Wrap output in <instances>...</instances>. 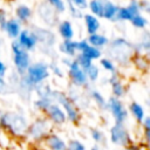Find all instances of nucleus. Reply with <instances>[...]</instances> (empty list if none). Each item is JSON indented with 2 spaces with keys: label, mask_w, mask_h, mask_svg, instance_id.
Segmentation results:
<instances>
[{
  "label": "nucleus",
  "mask_w": 150,
  "mask_h": 150,
  "mask_svg": "<svg viewBox=\"0 0 150 150\" xmlns=\"http://www.w3.org/2000/svg\"><path fill=\"white\" fill-rule=\"evenodd\" d=\"M100 64L102 66V68L110 73V74H114V73H117L116 70V64L115 62L111 60V59H108V57H103V59H100Z\"/></svg>",
  "instance_id": "obj_28"
},
{
  "label": "nucleus",
  "mask_w": 150,
  "mask_h": 150,
  "mask_svg": "<svg viewBox=\"0 0 150 150\" xmlns=\"http://www.w3.org/2000/svg\"><path fill=\"white\" fill-rule=\"evenodd\" d=\"M12 53H13V63L15 66L16 73L22 75L26 73L27 68L30 64V56L27 50H25L18 41L12 42Z\"/></svg>",
  "instance_id": "obj_6"
},
{
  "label": "nucleus",
  "mask_w": 150,
  "mask_h": 150,
  "mask_svg": "<svg viewBox=\"0 0 150 150\" xmlns=\"http://www.w3.org/2000/svg\"><path fill=\"white\" fill-rule=\"evenodd\" d=\"M60 50L68 55V56H75L77 53V47H76V42L73 40H64L61 45H60Z\"/></svg>",
  "instance_id": "obj_19"
},
{
  "label": "nucleus",
  "mask_w": 150,
  "mask_h": 150,
  "mask_svg": "<svg viewBox=\"0 0 150 150\" xmlns=\"http://www.w3.org/2000/svg\"><path fill=\"white\" fill-rule=\"evenodd\" d=\"M28 127V120L20 112L2 111L0 114V128L15 137L25 136Z\"/></svg>",
  "instance_id": "obj_1"
},
{
  "label": "nucleus",
  "mask_w": 150,
  "mask_h": 150,
  "mask_svg": "<svg viewBox=\"0 0 150 150\" xmlns=\"http://www.w3.org/2000/svg\"><path fill=\"white\" fill-rule=\"evenodd\" d=\"M16 14H18V16H19L20 20L25 21V20H27V19L29 18V15H30V9H29L28 7H26V6H21V7H19V8L16 9Z\"/></svg>",
  "instance_id": "obj_33"
},
{
  "label": "nucleus",
  "mask_w": 150,
  "mask_h": 150,
  "mask_svg": "<svg viewBox=\"0 0 150 150\" xmlns=\"http://www.w3.org/2000/svg\"><path fill=\"white\" fill-rule=\"evenodd\" d=\"M117 12V8L110 4V2H107L104 5H102V16L105 18V19H112L115 16Z\"/></svg>",
  "instance_id": "obj_26"
},
{
  "label": "nucleus",
  "mask_w": 150,
  "mask_h": 150,
  "mask_svg": "<svg viewBox=\"0 0 150 150\" xmlns=\"http://www.w3.org/2000/svg\"><path fill=\"white\" fill-rule=\"evenodd\" d=\"M128 112L134 117V120H135L138 124H141L142 121L144 120V117L146 116V115H145L144 107H143L141 103L136 102V101H132V102L129 103V105H128Z\"/></svg>",
  "instance_id": "obj_14"
},
{
  "label": "nucleus",
  "mask_w": 150,
  "mask_h": 150,
  "mask_svg": "<svg viewBox=\"0 0 150 150\" xmlns=\"http://www.w3.org/2000/svg\"><path fill=\"white\" fill-rule=\"evenodd\" d=\"M109 138H110V142L114 145L121 146V148H127L128 145H130L132 143L131 135L128 131V129L124 127V124L115 123L110 128Z\"/></svg>",
  "instance_id": "obj_7"
},
{
  "label": "nucleus",
  "mask_w": 150,
  "mask_h": 150,
  "mask_svg": "<svg viewBox=\"0 0 150 150\" xmlns=\"http://www.w3.org/2000/svg\"><path fill=\"white\" fill-rule=\"evenodd\" d=\"M131 22H132V25H134L135 27H137V28H143V27H145L146 23H148V21H146L143 16H141V15H138V14L135 15V16H132Z\"/></svg>",
  "instance_id": "obj_34"
},
{
  "label": "nucleus",
  "mask_w": 150,
  "mask_h": 150,
  "mask_svg": "<svg viewBox=\"0 0 150 150\" xmlns=\"http://www.w3.org/2000/svg\"><path fill=\"white\" fill-rule=\"evenodd\" d=\"M142 129H143V138H144V143L146 144V146L149 145L150 142V117L145 116L144 120L141 123Z\"/></svg>",
  "instance_id": "obj_27"
},
{
  "label": "nucleus",
  "mask_w": 150,
  "mask_h": 150,
  "mask_svg": "<svg viewBox=\"0 0 150 150\" xmlns=\"http://www.w3.org/2000/svg\"><path fill=\"white\" fill-rule=\"evenodd\" d=\"M84 20H86L87 30H88L89 35L97 33V30H98V28H100V22H98V20H97L94 15H86V16H84Z\"/></svg>",
  "instance_id": "obj_24"
},
{
  "label": "nucleus",
  "mask_w": 150,
  "mask_h": 150,
  "mask_svg": "<svg viewBox=\"0 0 150 150\" xmlns=\"http://www.w3.org/2000/svg\"><path fill=\"white\" fill-rule=\"evenodd\" d=\"M73 1H74V4H75L76 6H79L80 8L87 7V1H86V0H73Z\"/></svg>",
  "instance_id": "obj_41"
},
{
  "label": "nucleus",
  "mask_w": 150,
  "mask_h": 150,
  "mask_svg": "<svg viewBox=\"0 0 150 150\" xmlns=\"http://www.w3.org/2000/svg\"><path fill=\"white\" fill-rule=\"evenodd\" d=\"M75 61L77 62V64L80 66V68H82L84 71L89 68V66L93 63V61L90 60V59H88L87 56H84L83 54H81V53H79V54H76L75 55Z\"/></svg>",
  "instance_id": "obj_29"
},
{
  "label": "nucleus",
  "mask_w": 150,
  "mask_h": 150,
  "mask_svg": "<svg viewBox=\"0 0 150 150\" xmlns=\"http://www.w3.org/2000/svg\"><path fill=\"white\" fill-rule=\"evenodd\" d=\"M49 2L57 9V11H63L64 9V6H63V2L61 0H49Z\"/></svg>",
  "instance_id": "obj_38"
},
{
  "label": "nucleus",
  "mask_w": 150,
  "mask_h": 150,
  "mask_svg": "<svg viewBox=\"0 0 150 150\" xmlns=\"http://www.w3.org/2000/svg\"><path fill=\"white\" fill-rule=\"evenodd\" d=\"M108 82L111 87V96L117 97V98H122L125 96L127 94V86L122 82L121 76L117 73H114L110 75V77L108 79Z\"/></svg>",
  "instance_id": "obj_11"
},
{
  "label": "nucleus",
  "mask_w": 150,
  "mask_h": 150,
  "mask_svg": "<svg viewBox=\"0 0 150 150\" xmlns=\"http://www.w3.org/2000/svg\"><path fill=\"white\" fill-rule=\"evenodd\" d=\"M90 137L95 143H102L104 141V134L100 129H96V128H93L90 130Z\"/></svg>",
  "instance_id": "obj_32"
},
{
  "label": "nucleus",
  "mask_w": 150,
  "mask_h": 150,
  "mask_svg": "<svg viewBox=\"0 0 150 150\" xmlns=\"http://www.w3.org/2000/svg\"><path fill=\"white\" fill-rule=\"evenodd\" d=\"M90 9L94 14H96L98 16H102V5L98 1H96V0L91 1L90 2Z\"/></svg>",
  "instance_id": "obj_35"
},
{
  "label": "nucleus",
  "mask_w": 150,
  "mask_h": 150,
  "mask_svg": "<svg viewBox=\"0 0 150 150\" xmlns=\"http://www.w3.org/2000/svg\"><path fill=\"white\" fill-rule=\"evenodd\" d=\"M49 71H50V74L53 73V74H55L59 77H63V71H62V69L57 64H50L49 66Z\"/></svg>",
  "instance_id": "obj_36"
},
{
  "label": "nucleus",
  "mask_w": 150,
  "mask_h": 150,
  "mask_svg": "<svg viewBox=\"0 0 150 150\" xmlns=\"http://www.w3.org/2000/svg\"><path fill=\"white\" fill-rule=\"evenodd\" d=\"M137 14H138V7L135 4H132L129 8H121L118 11L117 18L121 20H131L132 16H135Z\"/></svg>",
  "instance_id": "obj_18"
},
{
  "label": "nucleus",
  "mask_w": 150,
  "mask_h": 150,
  "mask_svg": "<svg viewBox=\"0 0 150 150\" xmlns=\"http://www.w3.org/2000/svg\"><path fill=\"white\" fill-rule=\"evenodd\" d=\"M48 150H67V142L55 132H49L43 139Z\"/></svg>",
  "instance_id": "obj_12"
},
{
  "label": "nucleus",
  "mask_w": 150,
  "mask_h": 150,
  "mask_svg": "<svg viewBox=\"0 0 150 150\" xmlns=\"http://www.w3.org/2000/svg\"><path fill=\"white\" fill-rule=\"evenodd\" d=\"M68 77L74 87H88L89 84L86 71L80 68L75 59H73L70 64L68 66Z\"/></svg>",
  "instance_id": "obj_9"
},
{
  "label": "nucleus",
  "mask_w": 150,
  "mask_h": 150,
  "mask_svg": "<svg viewBox=\"0 0 150 150\" xmlns=\"http://www.w3.org/2000/svg\"><path fill=\"white\" fill-rule=\"evenodd\" d=\"M131 61L134 62L135 67L141 71H146L149 69V60H148L146 55L136 54L134 57H131Z\"/></svg>",
  "instance_id": "obj_21"
},
{
  "label": "nucleus",
  "mask_w": 150,
  "mask_h": 150,
  "mask_svg": "<svg viewBox=\"0 0 150 150\" xmlns=\"http://www.w3.org/2000/svg\"><path fill=\"white\" fill-rule=\"evenodd\" d=\"M4 29L7 32L8 36L9 38H18V35L20 34V23L16 21V20H9V21H6L5 22V26H4Z\"/></svg>",
  "instance_id": "obj_16"
},
{
  "label": "nucleus",
  "mask_w": 150,
  "mask_h": 150,
  "mask_svg": "<svg viewBox=\"0 0 150 150\" xmlns=\"http://www.w3.org/2000/svg\"><path fill=\"white\" fill-rule=\"evenodd\" d=\"M45 115L52 125L60 127L67 122V117L63 109L57 103H54V102L50 103V105L47 108V110L45 111Z\"/></svg>",
  "instance_id": "obj_10"
},
{
  "label": "nucleus",
  "mask_w": 150,
  "mask_h": 150,
  "mask_svg": "<svg viewBox=\"0 0 150 150\" xmlns=\"http://www.w3.org/2000/svg\"><path fill=\"white\" fill-rule=\"evenodd\" d=\"M18 42L25 50L28 52V50H32L35 48L38 40H36L34 33L28 32V30H21L20 34L18 35Z\"/></svg>",
  "instance_id": "obj_13"
},
{
  "label": "nucleus",
  "mask_w": 150,
  "mask_h": 150,
  "mask_svg": "<svg viewBox=\"0 0 150 150\" xmlns=\"http://www.w3.org/2000/svg\"><path fill=\"white\" fill-rule=\"evenodd\" d=\"M71 60H73V59H63V60H62V62H63V63H64V64H66V66L68 67V66L70 64Z\"/></svg>",
  "instance_id": "obj_42"
},
{
  "label": "nucleus",
  "mask_w": 150,
  "mask_h": 150,
  "mask_svg": "<svg viewBox=\"0 0 150 150\" xmlns=\"http://www.w3.org/2000/svg\"><path fill=\"white\" fill-rule=\"evenodd\" d=\"M8 91V84L5 80V76L0 75V95H5Z\"/></svg>",
  "instance_id": "obj_37"
},
{
  "label": "nucleus",
  "mask_w": 150,
  "mask_h": 150,
  "mask_svg": "<svg viewBox=\"0 0 150 150\" xmlns=\"http://www.w3.org/2000/svg\"><path fill=\"white\" fill-rule=\"evenodd\" d=\"M87 41H88V43L90 45V46H93V47H96V48H102V47H104L109 41H108V39L104 36V35H101V34H97V33H95V34H90L89 35V38L87 39Z\"/></svg>",
  "instance_id": "obj_17"
},
{
  "label": "nucleus",
  "mask_w": 150,
  "mask_h": 150,
  "mask_svg": "<svg viewBox=\"0 0 150 150\" xmlns=\"http://www.w3.org/2000/svg\"><path fill=\"white\" fill-rule=\"evenodd\" d=\"M90 150H100V149H98L97 146H91V148H90Z\"/></svg>",
  "instance_id": "obj_43"
},
{
  "label": "nucleus",
  "mask_w": 150,
  "mask_h": 150,
  "mask_svg": "<svg viewBox=\"0 0 150 150\" xmlns=\"http://www.w3.org/2000/svg\"><path fill=\"white\" fill-rule=\"evenodd\" d=\"M59 32L63 40H71V38L74 36V30L69 21H63L59 27Z\"/></svg>",
  "instance_id": "obj_23"
},
{
  "label": "nucleus",
  "mask_w": 150,
  "mask_h": 150,
  "mask_svg": "<svg viewBox=\"0 0 150 150\" xmlns=\"http://www.w3.org/2000/svg\"><path fill=\"white\" fill-rule=\"evenodd\" d=\"M111 57L112 61L118 62L120 64H125L131 61L132 57V47L124 39H116L111 42Z\"/></svg>",
  "instance_id": "obj_4"
},
{
  "label": "nucleus",
  "mask_w": 150,
  "mask_h": 150,
  "mask_svg": "<svg viewBox=\"0 0 150 150\" xmlns=\"http://www.w3.org/2000/svg\"><path fill=\"white\" fill-rule=\"evenodd\" d=\"M107 110H109L115 123H118V124H124L129 115L128 109L123 104L122 100L114 96H110L107 100Z\"/></svg>",
  "instance_id": "obj_8"
},
{
  "label": "nucleus",
  "mask_w": 150,
  "mask_h": 150,
  "mask_svg": "<svg viewBox=\"0 0 150 150\" xmlns=\"http://www.w3.org/2000/svg\"><path fill=\"white\" fill-rule=\"evenodd\" d=\"M86 75H87V79L89 82H95L98 80L100 77V69L96 64H94V62L89 66V68L86 70Z\"/></svg>",
  "instance_id": "obj_25"
},
{
  "label": "nucleus",
  "mask_w": 150,
  "mask_h": 150,
  "mask_svg": "<svg viewBox=\"0 0 150 150\" xmlns=\"http://www.w3.org/2000/svg\"><path fill=\"white\" fill-rule=\"evenodd\" d=\"M53 91H54V89H53L50 86L46 84L45 82L38 84V86L34 88V93H36V95L39 96V98H48V100H50V101H52Z\"/></svg>",
  "instance_id": "obj_15"
},
{
  "label": "nucleus",
  "mask_w": 150,
  "mask_h": 150,
  "mask_svg": "<svg viewBox=\"0 0 150 150\" xmlns=\"http://www.w3.org/2000/svg\"><path fill=\"white\" fill-rule=\"evenodd\" d=\"M25 75H26V77L36 87L38 84L43 83V82L50 76L49 64L46 63V62H42V61L30 63L29 67L27 68Z\"/></svg>",
  "instance_id": "obj_5"
},
{
  "label": "nucleus",
  "mask_w": 150,
  "mask_h": 150,
  "mask_svg": "<svg viewBox=\"0 0 150 150\" xmlns=\"http://www.w3.org/2000/svg\"><path fill=\"white\" fill-rule=\"evenodd\" d=\"M6 73H7V66H6V64L1 61V59H0V75H1V76H5Z\"/></svg>",
  "instance_id": "obj_40"
},
{
  "label": "nucleus",
  "mask_w": 150,
  "mask_h": 150,
  "mask_svg": "<svg viewBox=\"0 0 150 150\" xmlns=\"http://www.w3.org/2000/svg\"><path fill=\"white\" fill-rule=\"evenodd\" d=\"M50 103H53V102L50 100H48V98H38V100L34 101L33 105H34V108L36 110H39V111H41V112L45 114V111L50 105Z\"/></svg>",
  "instance_id": "obj_30"
},
{
  "label": "nucleus",
  "mask_w": 150,
  "mask_h": 150,
  "mask_svg": "<svg viewBox=\"0 0 150 150\" xmlns=\"http://www.w3.org/2000/svg\"><path fill=\"white\" fill-rule=\"evenodd\" d=\"M67 150H87V148L80 139H70L67 142Z\"/></svg>",
  "instance_id": "obj_31"
},
{
  "label": "nucleus",
  "mask_w": 150,
  "mask_h": 150,
  "mask_svg": "<svg viewBox=\"0 0 150 150\" xmlns=\"http://www.w3.org/2000/svg\"><path fill=\"white\" fill-rule=\"evenodd\" d=\"M52 102L57 103L64 111L67 121L77 124L81 120V112L79 110V107L75 102H73L69 96L66 93L59 91V90H54L53 95H52Z\"/></svg>",
  "instance_id": "obj_2"
},
{
  "label": "nucleus",
  "mask_w": 150,
  "mask_h": 150,
  "mask_svg": "<svg viewBox=\"0 0 150 150\" xmlns=\"http://www.w3.org/2000/svg\"><path fill=\"white\" fill-rule=\"evenodd\" d=\"M81 54H83L84 56H87L88 59H90L93 62L95 61V60H100L101 59V56H102V52L98 49V48H96V47H93V46H90L89 43L80 52Z\"/></svg>",
  "instance_id": "obj_20"
},
{
  "label": "nucleus",
  "mask_w": 150,
  "mask_h": 150,
  "mask_svg": "<svg viewBox=\"0 0 150 150\" xmlns=\"http://www.w3.org/2000/svg\"><path fill=\"white\" fill-rule=\"evenodd\" d=\"M53 125L47 120L46 116L36 117L32 123H28L25 136L28 137L33 142H41L46 138V136L52 132Z\"/></svg>",
  "instance_id": "obj_3"
},
{
  "label": "nucleus",
  "mask_w": 150,
  "mask_h": 150,
  "mask_svg": "<svg viewBox=\"0 0 150 150\" xmlns=\"http://www.w3.org/2000/svg\"><path fill=\"white\" fill-rule=\"evenodd\" d=\"M124 150H142V145L136 144V143H131L130 145H128L127 148H124Z\"/></svg>",
  "instance_id": "obj_39"
},
{
  "label": "nucleus",
  "mask_w": 150,
  "mask_h": 150,
  "mask_svg": "<svg viewBox=\"0 0 150 150\" xmlns=\"http://www.w3.org/2000/svg\"><path fill=\"white\" fill-rule=\"evenodd\" d=\"M90 98L93 100V102L95 103L96 107H98L100 109H107V100L105 97L102 95L101 91L96 90V89H91L89 93Z\"/></svg>",
  "instance_id": "obj_22"
}]
</instances>
